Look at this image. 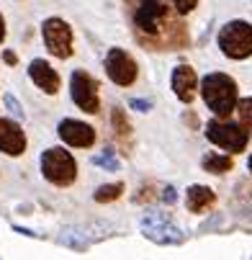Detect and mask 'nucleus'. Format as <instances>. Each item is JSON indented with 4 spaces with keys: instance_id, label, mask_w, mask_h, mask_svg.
<instances>
[{
    "instance_id": "f257e3e1",
    "label": "nucleus",
    "mask_w": 252,
    "mask_h": 260,
    "mask_svg": "<svg viewBox=\"0 0 252 260\" xmlns=\"http://www.w3.org/2000/svg\"><path fill=\"white\" fill-rule=\"evenodd\" d=\"M134 36L150 49H180L188 42L183 28L165 0H129Z\"/></svg>"
},
{
    "instance_id": "f03ea898",
    "label": "nucleus",
    "mask_w": 252,
    "mask_h": 260,
    "mask_svg": "<svg viewBox=\"0 0 252 260\" xmlns=\"http://www.w3.org/2000/svg\"><path fill=\"white\" fill-rule=\"evenodd\" d=\"M201 95H203L206 106L222 119L229 116L237 108V83L229 75H224V72H211V75H206L203 85H201Z\"/></svg>"
},
{
    "instance_id": "7ed1b4c3",
    "label": "nucleus",
    "mask_w": 252,
    "mask_h": 260,
    "mask_svg": "<svg viewBox=\"0 0 252 260\" xmlns=\"http://www.w3.org/2000/svg\"><path fill=\"white\" fill-rule=\"evenodd\" d=\"M219 47L232 59H244L252 54V26L244 21H232L219 31Z\"/></svg>"
},
{
    "instance_id": "20e7f679",
    "label": "nucleus",
    "mask_w": 252,
    "mask_h": 260,
    "mask_svg": "<svg viewBox=\"0 0 252 260\" xmlns=\"http://www.w3.org/2000/svg\"><path fill=\"white\" fill-rule=\"evenodd\" d=\"M42 173H44V178L52 180L54 185H69L72 180H75L78 165H75V160H72L69 152L52 147V150H47V152L42 155Z\"/></svg>"
},
{
    "instance_id": "39448f33",
    "label": "nucleus",
    "mask_w": 252,
    "mask_h": 260,
    "mask_svg": "<svg viewBox=\"0 0 252 260\" xmlns=\"http://www.w3.org/2000/svg\"><path fill=\"white\" fill-rule=\"evenodd\" d=\"M206 137L229 152H242L247 147V139H249L247 129L242 124H232V121H211L206 126Z\"/></svg>"
},
{
    "instance_id": "423d86ee",
    "label": "nucleus",
    "mask_w": 252,
    "mask_h": 260,
    "mask_svg": "<svg viewBox=\"0 0 252 260\" xmlns=\"http://www.w3.org/2000/svg\"><path fill=\"white\" fill-rule=\"evenodd\" d=\"M141 232L147 240H152L157 245H183L186 242V235L172 221H167V216H162V214L141 216Z\"/></svg>"
},
{
    "instance_id": "0eeeda50",
    "label": "nucleus",
    "mask_w": 252,
    "mask_h": 260,
    "mask_svg": "<svg viewBox=\"0 0 252 260\" xmlns=\"http://www.w3.org/2000/svg\"><path fill=\"white\" fill-rule=\"evenodd\" d=\"M69 93H72V101H75L83 111H88V114H95V111L100 108V101H98V85H95V80L88 75V72H83V70L72 72Z\"/></svg>"
},
{
    "instance_id": "6e6552de",
    "label": "nucleus",
    "mask_w": 252,
    "mask_h": 260,
    "mask_svg": "<svg viewBox=\"0 0 252 260\" xmlns=\"http://www.w3.org/2000/svg\"><path fill=\"white\" fill-rule=\"evenodd\" d=\"M44 42L49 47V52L59 59H67L72 54V31L62 18H49L44 21Z\"/></svg>"
},
{
    "instance_id": "1a4fd4ad",
    "label": "nucleus",
    "mask_w": 252,
    "mask_h": 260,
    "mask_svg": "<svg viewBox=\"0 0 252 260\" xmlns=\"http://www.w3.org/2000/svg\"><path fill=\"white\" fill-rule=\"evenodd\" d=\"M105 70H108V78H111L116 85H131L136 80V62L119 47H114L105 57Z\"/></svg>"
},
{
    "instance_id": "9d476101",
    "label": "nucleus",
    "mask_w": 252,
    "mask_h": 260,
    "mask_svg": "<svg viewBox=\"0 0 252 260\" xmlns=\"http://www.w3.org/2000/svg\"><path fill=\"white\" fill-rule=\"evenodd\" d=\"M57 132H59V137H62L67 144H72V147H90V144L95 142L93 126H88L85 121H78V119H64V121H59Z\"/></svg>"
},
{
    "instance_id": "9b49d317",
    "label": "nucleus",
    "mask_w": 252,
    "mask_h": 260,
    "mask_svg": "<svg viewBox=\"0 0 252 260\" xmlns=\"http://www.w3.org/2000/svg\"><path fill=\"white\" fill-rule=\"evenodd\" d=\"M26 150V137L18 124L0 119V152L6 155H21Z\"/></svg>"
},
{
    "instance_id": "f8f14e48",
    "label": "nucleus",
    "mask_w": 252,
    "mask_h": 260,
    "mask_svg": "<svg viewBox=\"0 0 252 260\" xmlns=\"http://www.w3.org/2000/svg\"><path fill=\"white\" fill-rule=\"evenodd\" d=\"M28 75H31V80L36 85H39L44 93H49V95H54L59 90V75L54 72V67L49 62H44V59H33L31 67H28Z\"/></svg>"
},
{
    "instance_id": "ddd939ff",
    "label": "nucleus",
    "mask_w": 252,
    "mask_h": 260,
    "mask_svg": "<svg viewBox=\"0 0 252 260\" xmlns=\"http://www.w3.org/2000/svg\"><path fill=\"white\" fill-rule=\"evenodd\" d=\"M172 90L183 103H191L193 95H196V72L191 67H186V64L175 67V72H172Z\"/></svg>"
},
{
    "instance_id": "4468645a",
    "label": "nucleus",
    "mask_w": 252,
    "mask_h": 260,
    "mask_svg": "<svg viewBox=\"0 0 252 260\" xmlns=\"http://www.w3.org/2000/svg\"><path fill=\"white\" fill-rule=\"evenodd\" d=\"M213 201H216V196H213L211 188H206V185H191L188 193H186V204H188V209L196 211V214L206 211Z\"/></svg>"
},
{
    "instance_id": "2eb2a0df",
    "label": "nucleus",
    "mask_w": 252,
    "mask_h": 260,
    "mask_svg": "<svg viewBox=\"0 0 252 260\" xmlns=\"http://www.w3.org/2000/svg\"><path fill=\"white\" fill-rule=\"evenodd\" d=\"M203 170H208V173H216V175H222V173L232 170V160H229L227 155H216V152H208V155L203 157Z\"/></svg>"
},
{
    "instance_id": "dca6fc26",
    "label": "nucleus",
    "mask_w": 252,
    "mask_h": 260,
    "mask_svg": "<svg viewBox=\"0 0 252 260\" xmlns=\"http://www.w3.org/2000/svg\"><path fill=\"white\" fill-rule=\"evenodd\" d=\"M59 242L67 245V247H75V250H85L93 240L85 237V230H64L62 237H59Z\"/></svg>"
},
{
    "instance_id": "f3484780",
    "label": "nucleus",
    "mask_w": 252,
    "mask_h": 260,
    "mask_svg": "<svg viewBox=\"0 0 252 260\" xmlns=\"http://www.w3.org/2000/svg\"><path fill=\"white\" fill-rule=\"evenodd\" d=\"M237 116H239V124L247 129V134L252 137V98H244V101H237Z\"/></svg>"
},
{
    "instance_id": "a211bd4d",
    "label": "nucleus",
    "mask_w": 252,
    "mask_h": 260,
    "mask_svg": "<svg viewBox=\"0 0 252 260\" xmlns=\"http://www.w3.org/2000/svg\"><path fill=\"white\" fill-rule=\"evenodd\" d=\"M124 191L121 183H111V185H100V188L95 191V201L98 204H105V201H116Z\"/></svg>"
},
{
    "instance_id": "6ab92c4d",
    "label": "nucleus",
    "mask_w": 252,
    "mask_h": 260,
    "mask_svg": "<svg viewBox=\"0 0 252 260\" xmlns=\"http://www.w3.org/2000/svg\"><path fill=\"white\" fill-rule=\"evenodd\" d=\"M93 162H95L98 168H105V170H119V160L114 157V152H111V150H105V152L95 155V157H93Z\"/></svg>"
},
{
    "instance_id": "aec40b11",
    "label": "nucleus",
    "mask_w": 252,
    "mask_h": 260,
    "mask_svg": "<svg viewBox=\"0 0 252 260\" xmlns=\"http://www.w3.org/2000/svg\"><path fill=\"white\" fill-rule=\"evenodd\" d=\"M111 121H114V126H116V134H129V121L124 119V114H121V108H114V114H111Z\"/></svg>"
},
{
    "instance_id": "412c9836",
    "label": "nucleus",
    "mask_w": 252,
    "mask_h": 260,
    "mask_svg": "<svg viewBox=\"0 0 252 260\" xmlns=\"http://www.w3.org/2000/svg\"><path fill=\"white\" fill-rule=\"evenodd\" d=\"M3 101H6V106H8V111H11V114L16 116V119H23V108H21V103L11 95V93H6L3 95Z\"/></svg>"
},
{
    "instance_id": "4be33fe9",
    "label": "nucleus",
    "mask_w": 252,
    "mask_h": 260,
    "mask_svg": "<svg viewBox=\"0 0 252 260\" xmlns=\"http://www.w3.org/2000/svg\"><path fill=\"white\" fill-rule=\"evenodd\" d=\"M196 3H198V0H172V6H175V11H177L180 16L191 13V11L196 8Z\"/></svg>"
},
{
    "instance_id": "5701e85b",
    "label": "nucleus",
    "mask_w": 252,
    "mask_h": 260,
    "mask_svg": "<svg viewBox=\"0 0 252 260\" xmlns=\"http://www.w3.org/2000/svg\"><path fill=\"white\" fill-rule=\"evenodd\" d=\"M129 106H131V108H136V111H150V108H152V101H141V98H131V101H129Z\"/></svg>"
},
{
    "instance_id": "b1692460",
    "label": "nucleus",
    "mask_w": 252,
    "mask_h": 260,
    "mask_svg": "<svg viewBox=\"0 0 252 260\" xmlns=\"http://www.w3.org/2000/svg\"><path fill=\"white\" fill-rule=\"evenodd\" d=\"M162 201H165V204H172V201H175V188H172V185H167V188H165Z\"/></svg>"
},
{
    "instance_id": "393cba45",
    "label": "nucleus",
    "mask_w": 252,
    "mask_h": 260,
    "mask_svg": "<svg viewBox=\"0 0 252 260\" xmlns=\"http://www.w3.org/2000/svg\"><path fill=\"white\" fill-rule=\"evenodd\" d=\"M3 36H6V23H3V16H0V42H3Z\"/></svg>"
},
{
    "instance_id": "a878e982",
    "label": "nucleus",
    "mask_w": 252,
    "mask_h": 260,
    "mask_svg": "<svg viewBox=\"0 0 252 260\" xmlns=\"http://www.w3.org/2000/svg\"><path fill=\"white\" fill-rule=\"evenodd\" d=\"M6 62H11V64H16V54H13V52H6Z\"/></svg>"
},
{
    "instance_id": "bb28decb",
    "label": "nucleus",
    "mask_w": 252,
    "mask_h": 260,
    "mask_svg": "<svg viewBox=\"0 0 252 260\" xmlns=\"http://www.w3.org/2000/svg\"><path fill=\"white\" fill-rule=\"evenodd\" d=\"M247 165H249V170H252V157H249V162H247Z\"/></svg>"
}]
</instances>
